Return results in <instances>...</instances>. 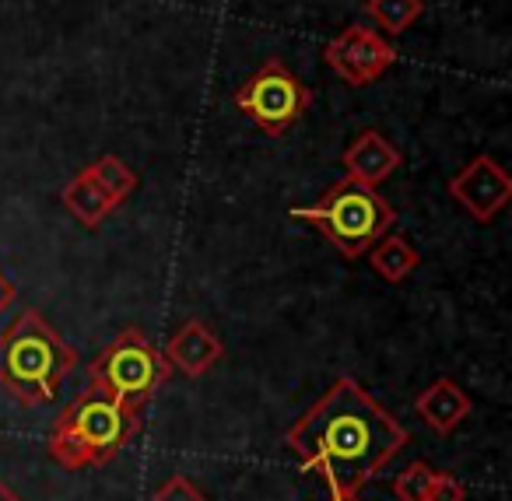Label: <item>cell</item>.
I'll return each instance as SVG.
<instances>
[{"label":"cell","instance_id":"1","mask_svg":"<svg viewBox=\"0 0 512 501\" xmlns=\"http://www.w3.org/2000/svg\"><path fill=\"white\" fill-rule=\"evenodd\" d=\"M407 428L365 393L355 379L341 375L334 386L295 421L285 435L288 452L299 456L302 470L327 477V487L358 494L400 449Z\"/></svg>","mask_w":512,"mask_h":501},{"label":"cell","instance_id":"2","mask_svg":"<svg viewBox=\"0 0 512 501\" xmlns=\"http://www.w3.org/2000/svg\"><path fill=\"white\" fill-rule=\"evenodd\" d=\"M74 365L78 351L36 309H25L0 337V389L22 407L57 400Z\"/></svg>","mask_w":512,"mask_h":501},{"label":"cell","instance_id":"3","mask_svg":"<svg viewBox=\"0 0 512 501\" xmlns=\"http://www.w3.org/2000/svg\"><path fill=\"white\" fill-rule=\"evenodd\" d=\"M141 428V407L113 400L99 386L88 382L85 393L60 410L50 428V456L64 470H88L106 466Z\"/></svg>","mask_w":512,"mask_h":501},{"label":"cell","instance_id":"4","mask_svg":"<svg viewBox=\"0 0 512 501\" xmlns=\"http://www.w3.org/2000/svg\"><path fill=\"white\" fill-rule=\"evenodd\" d=\"M292 218L309 221L316 232L327 235L341 249L344 260H362L372 249V242L390 232L397 214L376 190L341 179L316 204L292 207Z\"/></svg>","mask_w":512,"mask_h":501},{"label":"cell","instance_id":"5","mask_svg":"<svg viewBox=\"0 0 512 501\" xmlns=\"http://www.w3.org/2000/svg\"><path fill=\"white\" fill-rule=\"evenodd\" d=\"M169 375L172 365L165 361V354L137 326H127V330L116 333L99 351V358L85 368V379L92 386H99L113 400L130 403V407H141V410L148 407L151 396L158 393V386Z\"/></svg>","mask_w":512,"mask_h":501},{"label":"cell","instance_id":"6","mask_svg":"<svg viewBox=\"0 0 512 501\" xmlns=\"http://www.w3.org/2000/svg\"><path fill=\"white\" fill-rule=\"evenodd\" d=\"M232 102L264 134L278 137L306 116V109L313 106V88L299 74L288 71L281 60H267L253 78H246L235 88Z\"/></svg>","mask_w":512,"mask_h":501},{"label":"cell","instance_id":"7","mask_svg":"<svg viewBox=\"0 0 512 501\" xmlns=\"http://www.w3.org/2000/svg\"><path fill=\"white\" fill-rule=\"evenodd\" d=\"M323 60H327V67L344 85L365 88V85H372V81H379L397 64V50H393L376 29L348 25L341 36H334L323 46Z\"/></svg>","mask_w":512,"mask_h":501},{"label":"cell","instance_id":"8","mask_svg":"<svg viewBox=\"0 0 512 501\" xmlns=\"http://www.w3.org/2000/svg\"><path fill=\"white\" fill-rule=\"evenodd\" d=\"M449 197L463 207L474 221L488 225L509 207L512 179L491 155H474L453 179H449Z\"/></svg>","mask_w":512,"mask_h":501},{"label":"cell","instance_id":"9","mask_svg":"<svg viewBox=\"0 0 512 501\" xmlns=\"http://www.w3.org/2000/svg\"><path fill=\"white\" fill-rule=\"evenodd\" d=\"M404 165V151L383 134V130H362L348 148L341 151V169L351 183L376 190L379 183L393 176Z\"/></svg>","mask_w":512,"mask_h":501},{"label":"cell","instance_id":"10","mask_svg":"<svg viewBox=\"0 0 512 501\" xmlns=\"http://www.w3.org/2000/svg\"><path fill=\"white\" fill-rule=\"evenodd\" d=\"M162 354L176 372L190 375V379H200V375H207L221 361L225 344H221L218 333H214L204 319H186L169 337Z\"/></svg>","mask_w":512,"mask_h":501},{"label":"cell","instance_id":"11","mask_svg":"<svg viewBox=\"0 0 512 501\" xmlns=\"http://www.w3.org/2000/svg\"><path fill=\"white\" fill-rule=\"evenodd\" d=\"M474 410L470 393L456 379H435L428 389H421L414 400V414L435 431V435H453Z\"/></svg>","mask_w":512,"mask_h":501},{"label":"cell","instance_id":"12","mask_svg":"<svg viewBox=\"0 0 512 501\" xmlns=\"http://www.w3.org/2000/svg\"><path fill=\"white\" fill-rule=\"evenodd\" d=\"M365 256H369V267L376 270L386 284L407 281L421 263V253L411 246V239H404V235H397V232H386L383 239H376Z\"/></svg>","mask_w":512,"mask_h":501},{"label":"cell","instance_id":"13","mask_svg":"<svg viewBox=\"0 0 512 501\" xmlns=\"http://www.w3.org/2000/svg\"><path fill=\"white\" fill-rule=\"evenodd\" d=\"M60 204H64L67 211L78 218V225L88 228V232H95V228L109 218V211H113V204L102 197V190L85 176V172H78V176L60 190Z\"/></svg>","mask_w":512,"mask_h":501},{"label":"cell","instance_id":"14","mask_svg":"<svg viewBox=\"0 0 512 501\" xmlns=\"http://www.w3.org/2000/svg\"><path fill=\"white\" fill-rule=\"evenodd\" d=\"M88 179H92L95 186L102 190V197L113 204V211L123 204V200H130L134 197V190H137V172L130 169L123 158H116V155H102V158H95L88 169H81Z\"/></svg>","mask_w":512,"mask_h":501},{"label":"cell","instance_id":"15","mask_svg":"<svg viewBox=\"0 0 512 501\" xmlns=\"http://www.w3.org/2000/svg\"><path fill=\"white\" fill-rule=\"evenodd\" d=\"M425 11V0H365V15L390 36L407 32Z\"/></svg>","mask_w":512,"mask_h":501},{"label":"cell","instance_id":"16","mask_svg":"<svg viewBox=\"0 0 512 501\" xmlns=\"http://www.w3.org/2000/svg\"><path fill=\"white\" fill-rule=\"evenodd\" d=\"M432 466L425 463V459H414V463H407L404 470L393 477L390 491L397 494V501H425L428 494V484H432Z\"/></svg>","mask_w":512,"mask_h":501},{"label":"cell","instance_id":"17","mask_svg":"<svg viewBox=\"0 0 512 501\" xmlns=\"http://www.w3.org/2000/svg\"><path fill=\"white\" fill-rule=\"evenodd\" d=\"M151 501H207V498L186 473H172V477H165L162 484L155 487Z\"/></svg>","mask_w":512,"mask_h":501},{"label":"cell","instance_id":"18","mask_svg":"<svg viewBox=\"0 0 512 501\" xmlns=\"http://www.w3.org/2000/svg\"><path fill=\"white\" fill-rule=\"evenodd\" d=\"M425 501H467V484H463L456 473L435 470L432 473V484H428Z\"/></svg>","mask_w":512,"mask_h":501},{"label":"cell","instance_id":"19","mask_svg":"<svg viewBox=\"0 0 512 501\" xmlns=\"http://www.w3.org/2000/svg\"><path fill=\"white\" fill-rule=\"evenodd\" d=\"M15 295H18V291H15V284H11L8 277L0 274V316H4V312H8V305L15 302Z\"/></svg>","mask_w":512,"mask_h":501},{"label":"cell","instance_id":"20","mask_svg":"<svg viewBox=\"0 0 512 501\" xmlns=\"http://www.w3.org/2000/svg\"><path fill=\"white\" fill-rule=\"evenodd\" d=\"M327 501H358V498H355V494H348V491H337V487H330Z\"/></svg>","mask_w":512,"mask_h":501}]
</instances>
